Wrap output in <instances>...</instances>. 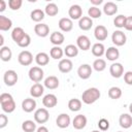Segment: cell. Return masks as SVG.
<instances>
[{
  "instance_id": "1",
  "label": "cell",
  "mask_w": 132,
  "mask_h": 132,
  "mask_svg": "<svg viewBox=\"0 0 132 132\" xmlns=\"http://www.w3.org/2000/svg\"><path fill=\"white\" fill-rule=\"evenodd\" d=\"M100 91L97 88H89L86 91H84L81 95V101L85 104H93L100 98Z\"/></svg>"
},
{
  "instance_id": "2",
  "label": "cell",
  "mask_w": 132,
  "mask_h": 132,
  "mask_svg": "<svg viewBox=\"0 0 132 132\" xmlns=\"http://www.w3.org/2000/svg\"><path fill=\"white\" fill-rule=\"evenodd\" d=\"M28 75H29V78H30L32 81H34V82L36 84V82H39V81L42 80L43 75H44V72H43V70L41 69V67L33 66V67L30 68Z\"/></svg>"
},
{
  "instance_id": "3",
  "label": "cell",
  "mask_w": 132,
  "mask_h": 132,
  "mask_svg": "<svg viewBox=\"0 0 132 132\" xmlns=\"http://www.w3.org/2000/svg\"><path fill=\"white\" fill-rule=\"evenodd\" d=\"M50 113L46 108H38L34 112V121L38 124H44L48 121Z\"/></svg>"
},
{
  "instance_id": "4",
  "label": "cell",
  "mask_w": 132,
  "mask_h": 132,
  "mask_svg": "<svg viewBox=\"0 0 132 132\" xmlns=\"http://www.w3.org/2000/svg\"><path fill=\"white\" fill-rule=\"evenodd\" d=\"M111 41L114 45L117 46H122L126 43L127 41V37H126V34L121 31V30H116L112 35H111Z\"/></svg>"
},
{
  "instance_id": "5",
  "label": "cell",
  "mask_w": 132,
  "mask_h": 132,
  "mask_svg": "<svg viewBox=\"0 0 132 132\" xmlns=\"http://www.w3.org/2000/svg\"><path fill=\"white\" fill-rule=\"evenodd\" d=\"M18 61L23 66H29L33 62V55L29 51H22L18 56Z\"/></svg>"
},
{
  "instance_id": "6",
  "label": "cell",
  "mask_w": 132,
  "mask_h": 132,
  "mask_svg": "<svg viewBox=\"0 0 132 132\" xmlns=\"http://www.w3.org/2000/svg\"><path fill=\"white\" fill-rule=\"evenodd\" d=\"M18 73L14 70H7L5 71L4 75H3V80L5 82L6 86L8 87H12L18 82Z\"/></svg>"
},
{
  "instance_id": "7",
  "label": "cell",
  "mask_w": 132,
  "mask_h": 132,
  "mask_svg": "<svg viewBox=\"0 0 132 132\" xmlns=\"http://www.w3.org/2000/svg\"><path fill=\"white\" fill-rule=\"evenodd\" d=\"M109 73L114 78H120L124 74V66L121 63H112L109 67Z\"/></svg>"
},
{
  "instance_id": "8",
  "label": "cell",
  "mask_w": 132,
  "mask_h": 132,
  "mask_svg": "<svg viewBox=\"0 0 132 132\" xmlns=\"http://www.w3.org/2000/svg\"><path fill=\"white\" fill-rule=\"evenodd\" d=\"M87 122H88V120H87V117L85 114H77L72 120V126L76 130H81L86 127Z\"/></svg>"
},
{
  "instance_id": "9",
  "label": "cell",
  "mask_w": 132,
  "mask_h": 132,
  "mask_svg": "<svg viewBox=\"0 0 132 132\" xmlns=\"http://www.w3.org/2000/svg\"><path fill=\"white\" fill-rule=\"evenodd\" d=\"M108 31L103 25H98L94 30V36L98 41H103L107 38Z\"/></svg>"
},
{
  "instance_id": "10",
  "label": "cell",
  "mask_w": 132,
  "mask_h": 132,
  "mask_svg": "<svg viewBox=\"0 0 132 132\" xmlns=\"http://www.w3.org/2000/svg\"><path fill=\"white\" fill-rule=\"evenodd\" d=\"M76 46L79 50L82 51H88L91 47V41L90 38L87 35H79L76 39Z\"/></svg>"
},
{
  "instance_id": "11",
  "label": "cell",
  "mask_w": 132,
  "mask_h": 132,
  "mask_svg": "<svg viewBox=\"0 0 132 132\" xmlns=\"http://www.w3.org/2000/svg\"><path fill=\"white\" fill-rule=\"evenodd\" d=\"M92 67L89 64H81L77 69V74L81 79H88L92 74Z\"/></svg>"
},
{
  "instance_id": "12",
  "label": "cell",
  "mask_w": 132,
  "mask_h": 132,
  "mask_svg": "<svg viewBox=\"0 0 132 132\" xmlns=\"http://www.w3.org/2000/svg\"><path fill=\"white\" fill-rule=\"evenodd\" d=\"M34 32L39 37H46L50 34V27L46 24L38 23L34 27Z\"/></svg>"
},
{
  "instance_id": "13",
  "label": "cell",
  "mask_w": 132,
  "mask_h": 132,
  "mask_svg": "<svg viewBox=\"0 0 132 132\" xmlns=\"http://www.w3.org/2000/svg\"><path fill=\"white\" fill-rule=\"evenodd\" d=\"M42 104L46 108H53L58 104V99L55 94H46L42 98Z\"/></svg>"
},
{
  "instance_id": "14",
  "label": "cell",
  "mask_w": 132,
  "mask_h": 132,
  "mask_svg": "<svg viewBox=\"0 0 132 132\" xmlns=\"http://www.w3.org/2000/svg\"><path fill=\"white\" fill-rule=\"evenodd\" d=\"M70 117L67 113H60L56 119V124L59 128L65 129L70 125Z\"/></svg>"
},
{
  "instance_id": "15",
  "label": "cell",
  "mask_w": 132,
  "mask_h": 132,
  "mask_svg": "<svg viewBox=\"0 0 132 132\" xmlns=\"http://www.w3.org/2000/svg\"><path fill=\"white\" fill-rule=\"evenodd\" d=\"M68 14L71 20H79L82 16V9L78 4H73L70 6Z\"/></svg>"
},
{
  "instance_id": "16",
  "label": "cell",
  "mask_w": 132,
  "mask_h": 132,
  "mask_svg": "<svg viewBox=\"0 0 132 132\" xmlns=\"http://www.w3.org/2000/svg\"><path fill=\"white\" fill-rule=\"evenodd\" d=\"M72 67H73V64L70 59H61L58 64V68L62 73L70 72L72 70Z\"/></svg>"
},
{
  "instance_id": "17",
  "label": "cell",
  "mask_w": 132,
  "mask_h": 132,
  "mask_svg": "<svg viewBox=\"0 0 132 132\" xmlns=\"http://www.w3.org/2000/svg\"><path fill=\"white\" fill-rule=\"evenodd\" d=\"M58 25H59V28L63 32H69L73 28V22H72V20L70 18H62V19H60Z\"/></svg>"
},
{
  "instance_id": "18",
  "label": "cell",
  "mask_w": 132,
  "mask_h": 132,
  "mask_svg": "<svg viewBox=\"0 0 132 132\" xmlns=\"http://www.w3.org/2000/svg\"><path fill=\"white\" fill-rule=\"evenodd\" d=\"M50 40H51V42H52L55 46H59V45H61V44L64 42L65 36H64L63 33L58 32V31H55V32H53V33L51 34Z\"/></svg>"
},
{
  "instance_id": "19",
  "label": "cell",
  "mask_w": 132,
  "mask_h": 132,
  "mask_svg": "<svg viewBox=\"0 0 132 132\" xmlns=\"http://www.w3.org/2000/svg\"><path fill=\"white\" fill-rule=\"evenodd\" d=\"M43 92H44V86H42L39 82L34 84L30 88V95L33 98H39V97H41L43 95Z\"/></svg>"
},
{
  "instance_id": "20",
  "label": "cell",
  "mask_w": 132,
  "mask_h": 132,
  "mask_svg": "<svg viewBox=\"0 0 132 132\" xmlns=\"http://www.w3.org/2000/svg\"><path fill=\"white\" fill-rule=\"evenodd\" d=\"M22 108L25 112H32L36 108V101L33 98H26L22 102Z\"/></svg>"
},
{
  "instance_id": "21",
  "label": "cell",
  "mask_w": 132,
  "mask_h": 132,
  "mask_svg": "<svg viewBox=\"0 0 132 132\" xmlns=\"http://www.w3.org/2000/svg\"><path fill=\"white\" fill-rule=\"evenodd\" d=\"M119 124L124 129H129L132 126V117L129 113H122L119 118Z\"/></svg>"
},
{
  "instance_id": "22",
  "label": "cell",
  "mask_w": 132,
  "mask_h": 132,
  "mask_svg": "<svg viewBox=\"0 0 132 132\" xmlns=\"http://www.w3.org/2000/svg\"><path fill=\"white\" fill-rule=\"evenodd\" d=\"M44 87L45 88H47V89H50V90H55V89H57L58 87H59V79H58V77L57 76H55V75H50V76H47L45 79H44Z\"/></svg>"
},
{
  "instance_id": "23",
  "label": "cell",
  "mask_w": 132,
  "mask_h": 132,
  "mask_svg": "<svg viewBox=\"0 0 132 132\" xmlns=\"http://www.w3.org/2000/svg\"><path fill=\"white\" fill-rule=\"evenodd\" d=\"M93 26V21L91 18L89 16H81L78 20V27L82 30V31H88L92 28Z\"/></svg>"
},
{
  "instance_id": "24",
  "label": "cell",
  "mask_w": 132,
  "mask_h": 132,
  "mask_svg": "<svg viewBox=\"0 0 132 132\" xmlns=\"http://www.w3.org/2000/svg\"><path fill=\"white\" fill-rule=\"evenodd\" d=\"M105 57L107 58L108 61L113 62V61H116L117 59H119V57H120V52H119V50H118L116 46H110V47H108V48L105 51Z\"/></svg>"
},
{
  "instance_id": "25",
  "label": "cell",
  "mask_w": 132,
  "mask_h": 132,
  "mask_svg": "<svg viewBox=\"0 0 132 132\" xmlns=\"http://www.w3.org/2000/svg\"><path fill=\"white\" fill-rule=\"evenodd\" d=\"M103 12L106 15H113L118 12V5L111 1H108L103 6Z\"/></svg>"
},
{
  "instance_id": "26",
  "label": "cell",
  "mask_w": 132,
  "mask_h": 132,
  "mask_svg": "<svg viewBox=\"0 0 132 132\" xmlns=\"http://www.w3.org/2000/svg\"><path fill=\"white\" fill-rule=\"evenodd\" d=\"M25 35H26V32H25L24 29L21 28V27H15V28L12 30V32H11V38H12V40H13L16 44L22 40V38H23Z\"/></svg>"
},
{
  "instance_id": "27",
  "label": "cell",
  "mask_w": 132,
  "mask_h": 132,
  "mask_svg": "<svg viewBox=\"0 0 132 132\" xmlns=\"http://www.w3.org/2000/svg\"><path fill=\"white\" fill-rule=\"evenodd\" d=\"M35 62L37 63V65L39 66H45L48 64L50 62V56L44 53V52H41V53H38L36 56H35Z\"/></svg>"
},
{
  "instance_id": "28",
  "label": "cell",
  "mask_w": 132,
  "mask_h": 132,
  "mask_svg": "<svg viewBox=\"0 0 132 132\" xmlns=\"http://www.w3.org/2000/svg\"><path fill=\"white\" fill-rule=\"evenodd\" d=\"M91 51H92V54L95 57H98V58H100L101 56H103L105 54V47H104V45L101 42L94 43L92 48H91Z\"/></svg>"
},
{
  "instance_id": "29",
  "label": "cell",
  "mask_w": 132,
  "mask_h": 132,
  "mask_svg": "<svg viewBox=\"0 0 132 132\" xmlns=\"http://www.w3.org/2000/svg\"><path fill=\"white\" fill-rule=\"evenodd\" d=\"M64 54L68 58H74L78 55V47L74 44H68L64 48Z\"/></svg>"
},
{
  "instance_id": "30",
  "label": "cell",
  "mask_w": 132,
  "mask_h": 132,
  "mask_svg": "<svg viewBox=\"0 0 132 132\" xmlns=\"http://www.w3.org/2000/svg\"><path fill=\"white\" fill-rule=\"evenodd\" d=\"M12 52L8 46H2L0 48V58L3 62H8L11 60Z\"/></svg>"
},
{
  "instance_id": "31",
  "label": "cell",
  "mask_w": 132,
  "mask_h": 132,
  "mask_svg": "<svg viewBox=\"0 0 132 132\" xmlns=\"http://www.w3.org/2000/svg\"><path fill=\"white\" fill-rule=\"evenodd\" d=\"M44 13L45 12L43 10H41L40 8H36V9H34V10L31 11L30 16H31V20L32 21H34L36 23H39L40 21H42L44 19Z\"/></svg>"
},
{
  "instance_id": "32",
  "label": "cell",
  "mask_w": 132,
  "mask_h": 132,
  "mask_svg": "<svg viewBox=\"0 0 132 132\" xmlns=\"http://www.w3.org/2000/svg\"><path fill=\"white\" fill-rule=\"evenodd\" d=\"M44 12H45L47 15H50V16H55V15H57L58 12H59L58 5H57L56 3H53V2L46 4V6H45V8H44Z\"/></svg>"
},
{
  "instance_id": "33",
  "label": "cell",
  "mask_w": 132,
  "mask_h": 132,
  "mask_svg": "<svg viewBox=\"0 0 132 132\" xmlns=\"http://www.w3.org/2000/svg\"><path fill=\"white\" fill-rule=\"evenodd\" d=\"M12 26V22L10 19L4 16V15H0V30L1 31H8Z\"/></svg>"
},
{
  "instance_id": "34",
  "label": "cell",
  "mask_w": 132,
  "mask_h": 132,
  "mask_svg": "<svg viewBox=\"0 0 132 132\" xmlns=\"http://www.w3.org/2000/svg\"><path fill=\"white\" fill-rule=\"evenodd\" d=\"M64 55V51L60 46H53L50 51V56L55 60H61Z\"/></svg>"
},
{
  "instance_id": "35",
  "label": "cell",
  "mask_w": 132,
  "mask_h": 132,
  "mask_svg": "<svg viewBox=\"0 0 132 132\" xmlns=\"http://www.w3.org/2000/svg\"><path fill=\"white\" fill-rule=\"evenodd\" d=\"M68 108L71 111H78L81 108V100L76 99V98H72L68 101Z\"/></svg>"
},
{
  "instance_id": "36",
  "label": "cell",
  "mask_w": 132,
  "mask_h": 132,
  "mask_svg": "<svg viewBox=\"0 0 132 132\" xmlns=\"http://www.w3.org/2000/svg\"><path fill=\"white\" fill-rule=\"evenodd\" d=\"M1 104V108L4 112H7V113H11L12 111H14L15 109V102L14 100H9L7 102H3V103H0Z\"/></svg>"
},
{
  "instance_id": "37",
  "label": "cell",
  "mask_w": 132,
  "mask_h": 132,
  "mask_svg": "<svg viewBox=\"0 0 132 132\" xmlns=\"http://www.w3.org/2000/svg\"><path fill=\"white\" fill-rule=\"evenodd\" d=\"M22 129L23 131L25 132H34L36 129V124L34 121H31V120H27V121H24L23 124H22Z\"/></svg>"
},
{
  "instance_id": "38",
  "label": "cell",
  "mask_w": 132,
  "mask_h": 132,
  "mask_svg": "<svg viewBox=\"0 0 132 132\" xmlns=\"http://www.w3.org/2000/svg\"><path fill=\"white\" fill-rule=\"evenodd\" d=\"M121 96H122V90L119 87H111V88H109V90H108V97L110 99L118 100V99L121 98Z\"/></svg>"
},
{
  "instance_id": "39",
  "label": "cell",
  "mask_w": 132,
  "mask_h": 132,
  "mask_svg": "<svg viewBox=\"0 0 132 132\" xmlns=\"http://www.w3.org/2000/svg\"><path fill=\"white\" fill-rule=\"evenodd\" d=\"M93 68H94L96 71H98V72L103 71V70L106 68V62H105V60H103V59H101V58L96 59V60L93 62Z\"/></svg>"
},
{
  "instance_id": "40",
  "label": "cell",
  "mask_w": 132,
  "mask_h": 132,
  "mask_svg": "<svg viewBox=\"0 0 132 132\" xmlns=\"http://www.w3.org/2000/svg\"><path fill=\"white\" fill-rule=\"evenodd\" d=\"M88 14H89V18L91 19H98L101 16V10L97 6H91L88 9Z\"/></svg>"
},
{
  "instance_id": "41",
  "label": "cell",
  "mask_w": 132,
  "mask_h": 132,
  "mask_svg": "<svg viewBox=\"0 0 132 132\" xmlns=\"http://www.w3.org/2000/svg\"><path fill=\"white\" fill-rule=\"evenodd\" d=\"M126 19L127 16L123 15V14H119L114 18L113 20V24L117 28H125V24H126Z\"/></svg>"
},
{
  "instance_id": "42",
  "label": "cell",
  "mask_w": 132,
  "mask_h": 132,
  "mask_svg": "<svg viewBox=\"0 0 132 132\" xmlns=\"http://www.w3.org/2000/svg\"><path fill=\"white\" fill-rule=\"evenodd\" d=\"M22 4H23V1H22V0H9V1H8V6H9V8L12 9V10H18V9H20L21 6H22Z\"/></svg>"
},
{
  "instance_id": "43",
  "label": "cell",
  "mask_w": 132,
  "mask_h": 132,
  "mask_svg": "<svg viewBox=\"0 0 132 132\" xmlns=\"http://www.w3.org/2000/svg\"><path fill=\"white\" fill-rule=\"evenodd\" d=\"M30 43H31V37H30L29 34L26 33V35L22 38V40L18 43V45H19L20 47H27V46L30 45Z\"/></svg>"
},
{
  "instance_id": "44",
  "label": "cell",
  "mask_w": 132,
  "mask_h": 132,
  "mask_svg": "<svg viewBox=\"0 0 132 132\" xmlns=\"http://www.w3.org/2000/svg\"><path fill=\"white\" fill-rule=\"evenodd\" d=\"M98 127L101 131H106L109 129V122L106 119H100L98 122Z\"/></svg>"
},
{
  "instance_id": "45",
  "label": "cell",
  "mask_w": 132,
  "mask_h": 132,
  "mask_svg": "<svg viewBox=\"0 0 132 132\" xmlns=\"http://www.w3.org/2000/svg\"><path fill=\"white\" fill-rule=\"evenodd\" d=\"M124 80L127 85L132 86V71H127L124 73Z\"/></svg>"
},
{
  "instance_id": "46",
  "label": "cell",
  "mask_w": 132,
  "mask_h": 132,
  "mask_svg": "<svg viewBox=\"0 0 132 132\" xmlns=\"http://www.w3.org/2000/svg\"><path fill=\"white\" fill-rule=\"evenodd\" d=\"M12 96L9 94V93H2L0 95V103H3V102H7L9 100H12Z\"/></svg>"
},
{
  "instance_id": "47",
  "label": "cell",
  "mask_w": 132,
  "mask_h": 132,
  "mask_svg": "<svg viewBox=\"0 0 132 132\" xmlns=\"http://www.w3.org/2000/svg\"><path fill=\"white\" fill-rule=\"evenodd\" d=\"M8 123V118L4 114V113H1L0 114V128H4Z\"/></svg>"
},
{
  "instance_id": "48",
  "label": "cell",
  "mask_w": 132,
  "mask_h": 132,
  "mask_svg": "<svg viewBox=\"0 0 132 132\" xmlns=\"http://www.w3.org/2000/svg\"><path fill=\"white\" fill-rule=\"evenodd\" d=\"M125 29L128 30V31H132V15L127 16L126 24H125Z\"/></svg>"
},
{
  "instance_id": "49",
  "label": "cell",
  "mask_w": 132,
  "mask_h": 132,
  "mask_svg": "<svg viewBox=\"0 0 132 132\" xmlns=\"http://www.w3.org/2000/svg\"><path fill=\"white\" fill-rule=\"evenodd\" d=\"M6 8V2L4 0H0V12L4 11Z\"/></svg>"
},
{
  "instance_id": "50",
  "label": "cell",
  "mask_w": 132,
  "mask_h": 132,
  "mask_svg": "<svg viewBox=\"0 0 132 132\" xmlns=\"http://www.w3.org/2000/svg\"><path fill=\"white\" fill-rule=\"evenodd\" d=\"M36 132H48V129L45 126H40L39 128H37Z\"/></svg>"
},
{
  "instance_id": "51",
  "label": "cell",
  "mask_w": 132,
  "mask_h": 132,
  "mask_svg": "<svg viewBox=\"0 0 132 132\" xmlns=\"http://www.w3.org/2000/svg\"><path fill=\"white\" fill-rule=\"evenodd\" d=\"M90 2L94 5V6H96V5H99V4H101L103 1L102 0H90Z\"/></svg>"
},
{
  "instance_id": "52",
  "label": "cell",
  "mask_w": 132,
  "mask_h": 132,
  "mask_svg": "<svg viewBox=\"0 0 132 132\" xmlns=\"http://www.w3.org/2000/svg\"><path fill=\"white\" fill-rule=\"evenodd\" d=\"M0 39H1V41H0V45H1V47H2V46H4V45H3V42H4L3 35H0Z\"/></svg>"
},
{
  "instance_id": "53",
  "label": "cell",
  "mask_w": 132,
  "mask_h": 132,
  "mask_svg": "<svg viewBox=\"0 0 132 132\" xmlns=\"http://www.w3.org/2000/svg\"><path fill=\"white\" fill-rule=\"evenodd\" d=\"M129 110H130V112L132 113V103H130V105H129Z\"/></svg>"
},
{
  "instance_id": "54",
  "label": "cell",
  "mask_w": 132,
  "mask_h": 132,
  "mask_svg": "<svg viewBox=\"0 0 132 132\" xmlns=\"http://www.w3.org/2000/svg\"><path fill=\"white\" fill-rule=\"evenodd\" d=\"M92 132H101V131H99V130H94V131H92Z\"/></svg>"
},
{
  "instance_id": "55",
  "label": "cell",
  "mask_w": 132,
  "mask_h": 132,
  "mask_svg": "<svg viewBox=\"0 0 132 132\" xmlns=\"http://www.w3.org/2000/svg\"><path fill=\"white\" fill-rule=\"evenodd\" d=\"M118 132H123V131H118Z\"/></svg>"
}]
</instances>
